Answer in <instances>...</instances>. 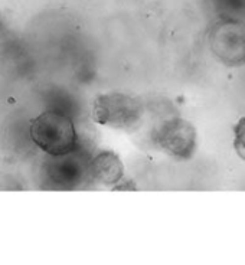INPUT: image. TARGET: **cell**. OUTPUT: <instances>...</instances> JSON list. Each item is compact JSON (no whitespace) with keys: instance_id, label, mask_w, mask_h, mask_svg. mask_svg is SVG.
<instances>
[{"instance_id":"5b68a950","label":"cell","mask_w":245,"mask_h":265,"mask_svg":"<svg viewBox=\"0 0 245 265\" xmlns=\"http://www.w3.org/2000/svg\"><path fill=\"white\" fill-rule=\"evenodd\" d=\"M234 147L237 155L245 160V117H243L238 124L235 126V134H234Z\"/></svg>"},{"instance_id":"7a4b0ae2","label":"cell","mask_w":245,"mask_h":265,"mask_svg":"<svg viewBox=\"0 0 245 265\" xmlns=\"http://www.w3.org/2000/svg\"><path fill=\"white\" fill-rule=\"evenodd\" d=\"M92 117L103 126L132 130L141 118V106L137 100L126 94H106L95 100Z\"/></svg>"},{"instance_id":"6da1fadb","label":"cell","mask_w":245,"mask_h":265,"mask_svg":"<svg viewBox=\"0 0 245 265\" xmlns=\"http://www.w3.org/2000/svg\"><path fill=\"white\" fill-rule=\"evenodd\" d=\"M33 143L51 156L69 153L77 140L72 120L56 111H46L38 115L30 124Z\"/></svg>"},{"instance_id":"277c9868","label":"cell","mask_w":245,"mask_h":265,"mask_svg":"<svg viewBox=\"0 0 245 265\" xmlns=\"http://www.w3.org/2000/svg\"><path fill=\"white\" fill-rule=\"evenodd\" d=\"M124 173L123 163L114 153L104 152L95 156L88 166L89 179L94 183H100L104 186H110L117 183Z\"/></svg>"},{"instance_id":"3957f363","label":"cell","mask_w":245,"mask_h":265,"mask_svg":"<svg viewBox=\"0 0 245 265\" xmlns=\"http://www.w3.org/2000/svg\"><path fill=\"white\" fill-rule=\"evenodd\" d=\"M159 143L170 155L189 157L195 147V130L183 120H170L157 132Z\"/></svg>"}]
</instances>
